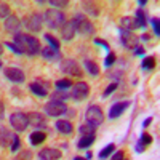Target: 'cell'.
Segmentation results:
<instances>
[{"label": "cell", "mask_w": 160, "mask_h": 160, "mask_svg": "<svg viewBox=\"0 0 160 160\" xmlns=\"http://www.w3.org/2000/svg\"><path fill=\"white\" fill-rule=\"evenodd\" d=\"M13 42H15L19 50L22 53H26V55H29V56H35L40 53V42H38V38H35L34 35L31 34H24V32H18L16 35H13Z\"/></svg>", "instance_id": "1"}, {"label": "cell", "mask_w": 160, "mask_h": 160, "mask_svg": "<svg viewBox=\"0 0 160 160\" xmlns=\"http://www.w3.org/2000/svg\"><path fill=\"white\" fill-rule=\"evenodd\" d=\"M68 21L66 19V15L59 10H55V8H50L43 13V22L48 26L50 29H61L64 22Z\"/></svg>", "instance_id": "2"}, {"label": "cell", "mask_w": 160, "mask_h": 160, "mask_svg": "<svg viewBox=\"0 0 160 160\" xmlns=\"http://www.w3.org/2000/svg\"><path fill=\"white\" fill-rule=\"evenodd\" d=\"M85 122H87V125L93 127L95 130H96V127H99V125L104 122V114H102V111H101L99 106L93 104V106H90V108L87 109Z\"/></svg>", "instance_id": "3"}, {"label": "cell", "mask_w": 160, "mask_h": 160, "mask_svg": "<svg viewBox=\"0 0 160 160\" xmlns=\"http://www.w3.org/2000/svg\"><path fill=\"white\" fill-rule=\"evenodd\" d=\"M72 21H74V24H75V29H77L78 34H82V35H93V34L96 32L93 22H91L90 19H87V16L80 15V13L72 18Z\"/></svg>", "instance_id": "4"}, {"label": "cell", "mask_w": 160, "mask_h": 160, "mask_svg": "<svg viewBox=\"0 0 160 160\" xmlns=\"http://www.w3.org/2000/svg\"><path fill=\"white\" fill-rule=\"evenodd\" d=\"M61 72L68 74L71 77H77V78H80L83 75L82 68H80V64L75 59H64V61H61Z\"/></svg>", "instance_id": "5"}, {"label": "cell", "mask_w": 160, "mask_h": 160, "mask_svg": "<svg viewBox=\"0 0 160 160\" xmlns=\"http://www.w3.org/2000/svg\"><path fill=\"white\" fill-rule=\"evenodd\" d=\"M50 88H51V83L48 82V80H43V78L34 80V82L29 83V90L34 93L37 98H45L48 95Z\"/></svg>", "instance_id": "6"}, {"label": "cell", "mask_w": 160, "mask_h": 160, "mask_svg": "<svg viewBox=\"0 0 160 160\" xmlns=\"http://www.w3.org/2000/svg\"><path fill=\"white\" fill-rule=\"evenodd\" d=\"M45 114L47 115H50V117H61L62 114H66L68 112V106H66L64 102H59V101H48L47 104H45Z\"/></svg>", "instance_id": "7"}, {"label": "cell", "mask_w": 160, "mask_h": 160, "mask_svg": "<svg viewBox=\"0 0 160 160\" xmlns=\"http://www.w3.org/2000/svg\"><path fill=\"white\" fill-rule=\"evenodd\" d=\"M42 24H43V15H40V13H31L28 18H24L26 29L31 32H38L42 29Z\"/></svg>", "instance_id": "8"}, {"label": "cell", "mask_w": 160, "mask_h": 160, "mask_svg": "<svg viewBox=\"0 0 160 160\" xmlns=\"http://www.w3.org/2000/svg\"><path fill=\"white\" fill-rule=\"evenodd\" d=\"M72 91H71V98L75 99V101H83L87 99V96L90 95V87L87 82H78V83H74L72 87Z\"/></svg>", "instance_id": "9"}, {"label": "cell", "mask_w": 160, "mask_h": 160, "mask_svg": "<svg viewBox=\"0 0 160 160\" xmlns=\"http://www.w3.org/2000/svg\"><path fill=\"white\" fill-rule=\"evenodd\" d=\"M10 125L15 128L16 131H26V128L29 127V122H28V117L22 112H15L10 115Z\"/></svg>", "instance_id": "10"}, {"label": "cell", "mask_w": 160, "mask_h": 160, "mask_svg": "<svg viewBox=\"0 0 160 160\" xmlns=\"http://www.w3.org/2000/svg\"><path fill=\"white\" fill-rule=\"evenodd\" d=\"M26 117H28V122L29 125L38 128V130H42V128H47V117L43 114H40V112H29V114H26Z\"/></svg>", "instance_id": "11"}, {"label": "cell", "mask_w": 160, "mask_h": 160, "mask_svg": "<svg viewBox=\"0 0 160 160\" xmlns=\"http://www.w3.org/2000/svg\"><path fill=\"white\" fill-rule=\"evenodd\" d=\"M3 75L10 80V82H13V83H22L26 80L24 72L21 69H18V68H5L3 69Z\"/></svg>", "instance_id": "12"}, {"label": "cell", "mask_w": 160, "mask_h": 160, "mask_svg": "<svg viewBox=\"0 0 160 160\" xmlns=\"http://www.w3.org/2000/svg\"><path fill=\"white\" fill-rule=\"evenodd\" d=\"M21 29V21L16 15H10L7 19H5V31L8 34H13V35H16Z\"/></svg>", "instance_id": "13"}, {"label": "cell", "mask_w": 160, "mask_h": 160, "mask_svg": "<svg viewBox=\"0 0 160 160\" xmlns=\"http://www.w3.org/2000/svg\"><path fill=\"white\" fill-rule=\"evenodd\" d=\"M130 104H131L130 101H120V102L112 104V106H111V109H109V118L114 120V118L120 117V115H122V114L130 108Z\"/></svg>", "instance_id": "14"}, {"label": "cell", "mask_w": 160, "mask_h": 160, "mask_svg": "<svg viewBox=\"0 0 160 160\" xmlns=\"http://www.w3.org/2000/svg\"><path fill=\"white\" fill-rule=\"evenodd\" d=\"M75 34H77V29H75L74 21H72V19L66 21V22H64V26L61 28V37H62V40L69 42V40H72V38L75 37Z\"/></svg>", "instance_id": "15"}, {"label": "cell", "mask_w": 160, "mask_h": 160, "mask_svg": "<svg viewBox=\"0 0 160 160\" xmlns=\"http://www.w3.org/2000/svg\"><path fill=\"white\" fill-rule=\"evenodd\" d=\"M38 157L40 160H59L62 157V152L55 148H43L38 152Z\"/></svg>", "instance_id": "16"}, {"label": "cell", "mask_w": 160, "mask_h": 160, "mask_svg": "<svg viewBox=\"0 0 160 160\" xmlns=\"http://www.w3.org/2000/svg\"><path fill=\"white\" fill-rule=\"evenodd\" d=\"M82 7H83V11L87 13V15L93 16V18H96L99 16V11H101V7L98 2H82Z\"/></svg>", "instance_id": "17"}, {"label": "cell", "mask_w": 160, "mask_h": 160, "mask_svg": "<svg viewBox=\"0 0 160 160\" xmlns=\"http://www.w3.org/2000/svg\"><path fill=\"white\" fill-rule=\"evenodd\" d=\"M13 138H15V135H13L10 130L0 127V146H3V148H10L11 142H13Z\"/></svg>", "instance_id": "18"}, {"label": "cell", "mask_w": 160, "mask_h": 160, "mask_svg": "<svg viewBox=\"0 0 160 160\" xmlns=\"http://www.w3.org/2000/svg\"><path fill=\"white\" fill-rule=\"evenodd\" d=\"M56 130L61 133V135H72L74 133L72 123L69 122V120H62V118L56 120Z\"/></svg>", "instance_id": "19"}, {"label": "cell", "mask_w": 160, "mask_h": 160, "mask_svg": "<svg viewBox=\"0 0 160 160\" xmlns=\"http://www.w3.org/2000/svg\"><path fill=\"white\" fill-rule=\"evenodd\" d=\"M40 53H42V56H43L47 61H58V59L61 58V53H59L58 50L50 48V47L42 48V50H40Z\"/></svg>", "instance_id": "20"}, {"label": "cell", "mask_w": 160, "mask_h": 160, "mask_svg": "<svg viewBox=\"0 0 160 160\" xmlns=\"http://www.w3.org/2000/svg\"><path fill=\"white\" fill-rule=\"evenodd\" d=\"M120 29H123V31H128V32H133L136 28V22H135V18H131V16H123L122 19H120Z\"/></svg>", "instance_id": "21"}, {"label": "cell", "mask_w": 160, "mask_h": 160, "mask_svg": "<svg viewBox=\"0 0 160 160\" xmlns=\"http://www.w3.org/2000/svg\"><path fill=\"white\" fill-rule=\"evenodd\" d=\"M47 139V135L42 131V130H35V131H32L31 135H29V142L32 144V146H38V144H42L43 141Z\"/></svg>", "instance_id": "22"}, {"label": "cell", "mask_w": 160, "mask_h": 160, "mask_svg": "<svg viewBox=\"0 0 160 160\" xmlns=\"http://www.w3.org/2000/svg\"><path fill=\"white\" fill-rule=\"evenodd\" d=\"M95 139H96V136L95 135H83L82 138L78 139V142H77V148L78 149H82V151H85V149H88L90 146L95 142Z\"/></svg>", "instance_id": "23"}, {"label": "cell", "mask_w": 160, "mask_h": 160, "mask_svg": "<svg viewBox=\"0 0 160 160\" xmlns=\"http://www.w3.org/2000/svg\"><path fill=\"white\" fill-rule=\"evenodd\" d=\"M135 22H136V28L138 29H144L148 26V19H146V13L142 8H138L135 13Z\"/></svg>", "instance_id": "24"}, {"label": "cell", "mask_w": 160, "mask_h": 160, "mask_svg": "<svg viewBox=\"0 0 160 160\" xmlns=\"http://www.w3.org/2000/svg\"><path fill=\"white\" fill-rule=\"evenodd\" d=\"M83 66H85V71L90 74V75H93V77H96V75H99V66L95 62V61H90V59H85L83 61Z\"/></svg>", "instance_id": "25"}, {"label": "cell", "mask_w": 160, "mask_h": 160, "mask_svg": "<svg viewBox=\"0 0 160 160\" xmlns=\"http://www.w3.org/2000/svg\"><path fill=\"white\" fill-rule=\"evenodd\" d=\"M155 64H157V61H155L154 56H146V58L141 61V68H142L144 71H154Z\"/></svg>", "instance_id": "26"}, {"label": "cell", "mask_w": 160, "mask_h": 160, "mask_svg": "<svg viewBox=\"0 0 160 160\" xmlns=\"http://www.w3.org/2000/svg\"><path fill=\"white\" fill-rule=\"evenodd\" d=\"M69 98H71V96H69L64 90H56V91H53V93H51V99H53V101L64 102L66 99H69Z\"/></svg>", "instance_id": "27"}, {"label": "cell", "mask_w": 160, "mask_h": 160, "mask_svg": "<svg viewBox=\"0 0 160 160\" xmlns=\"http://www.w3.org/2000/svg\"><path fill=\"white\" fill-rule=\"evenodd\" d=\"M43 38H45L47 42L50 43V45H48L50 48H53V50H58V51H59L61 43H59V40H58L55 35H51V34H45V35H43Z\"/></svg>", "instance_id": "28"}, {"label": "cell", "mask_w": 160, "mask_h": 160, "mask_svg": "<svg viewBox=\"0 0 160 160\" xmlns=\"http://www.w3.org/2000/svg\"><path fill=\"white\" fill-rule=\"evenodd\" d=\"M74 85V82L71 78H59V80H56L55 82V87H56V90H64L66 91V88H71Z\"/></svg>", "instance_id": "29"}, {"label": "cell", "mask_w": 160, "mask_h": 160, "mask_svg": "<svg viewBox=\"0 0 160 160\" xmlns=\"http://www.w3.org/2000/svg\"><path fill=\"white\" fill-rule=\"evenodd\" d=\"M114 151H115V144L114 142H111V144H108V146H106V148L98 154L99 155V158L102 160V158H108V157H111L112 154H114Z\"/></svg>", "instance_id": "30"}, {"label": "cell", "mask_w": 160, "mask_h": 160, "mask_svg": "<svg viewBox=\"0 0 160 160\" xmlns=\"http://www.w3.org/2000/svg\"><path fill=\"white\" fill-rule=\"evenodd\" d=\"M11 15V8L7 2H0V19H7Z\"/></svg>", "instance_id": "31"}, {"label": "cell", "mask_w": 160, "mask_h": 160, "mask_svg": "<svg viewBox=\"0 0 160 160\" xmlns=\"http://www.w3.org/2000/svg\"><path fill=\"white\" fill-rule=\"evenodd\" d=\"M115 61H117V55L114 51H108V56H106V59H104V68H111L112 64H115Z\"/></svg>", "instance_id": "32"}, {"label": "cell", "mask_w": 160, "mask_h": 160, "mask_svg": "<svg viewBox=\"0 0 160 160\" xmlns=\"http://www.w3.org/2000/svg\"><path fill=\"white\" fill-rule=\"evenodd\" d=\"M32 157H34V154L31 149H24L15 157V160H32Z\"/></svg>", "instance_id": "33"}, {"label": "cell", "mask_w": 160, "mask_h": 160, "mask_svg": "<svg viewBox=\"0 0 160 160\" xmlns=\"http://www.w3.org/2000/svg\"><path fill=\"white\" fill-rule=\"evenodd\" d=\"M152 141H154V139H152V136L149 135V133H148V131H142V133H141V138H139V141H138V142H139V144H142L144 148H146V146L152 144Z\"/></svg>", "instance_id": "34"}, {"label": "cell", "mask_w": 160, "mask_h": 160, "mask_svg": "<svg viewBox=\"0 0 160 160\" xmlns=\"http://www.w3.org/2000/svg\"><path fill=\"white\" fill-rule=\"evenodd\" d=\"M78 133H80V135H95V128H93V127H90V125H80L78 127Z\"/></svg>", "instance_id": "35"}, {"label": "cell", "mask_w": 160, "mask_h": 160, "mask_svg": "<svg viewBox=\"0 0 160 160\" xmlns=\"http://www.w3.org/2000/svg\"><path fill=\"white\" fill-rule=\"evenodd\" d=\"M117 87H118V82H112L108 88H106V90L102 91V98H108L109 95H112V93L117 90Z\"/></svg>", "instance_id": "36"}, {"label": "cell", "mask_w": 160, "mask_h": 160, "mask_svg": "<svg viewBox=\"0 0 160 160\" xmlns=\"http://www.w3.org/2000/svg\"><path fill=\"white\" fill-rule=\"evenodd\" d=\"M3 45H5V47H7L8 50H11L13 53H16V55H24V53H22V51L19 50V47H18V45H16L15 42H5Z\"/></svg>", "instance_id": "37"}, {"label": "cell", "mask_w": 160, "mask_h": 160, "mask_svg": "<svg viewBox=\"0 0 160 160\" xmlns=\"http://www.w3.org/2000/svg\"><path fill=\"white\" fill-rule=\"evenodd\" d=\"M19 148H21V141H19L18 135H15V138H13V142H11V146H10V151H11V152H18Z\"/></svg>", "instance_id": "38"}, {"label": "cell", "mask_w": 160, "mask_h": 160, "mask_svg": "<svg viewBox=\"0 0 160 160\" xmlns=\"http://www.w3.org/2000/svg\"><path fill=\"white\" fill-rule=\"evenodd\" d=\"M48 3H50L51 7H58V8H66V7L69 5L68 0H50Z\"/></svg>", "instance_id": "39"}, {"label": "cell", "mask_w": 160, "mask_h": 160, "mask_svg": "<svg viewBox=\"0 0 160 160\" xmlns=\"http://www.w3.org/2000/svg\"><path fill=\"white\" fill-rule=\"evenodd\" d=\"M151 24H152L154 34L158 37V35H160V22H158V18H157V16H155V18H152V19H151Z\"/></svg>", "instance_id": "40"}, {"label": "cell", "mask_w": 160, "mask_h": 160, "mask_svg": "<svg viewBox=\"0 0 160 160\" xmlns=\"http://www.w3.org/2000/svg\"><path fill=\"white\" fill-rule=\"evenodd\" d=\"M95 43L98 45V47H102V48H106L109 51V43L106 42V40H102V38H95Z\"/></svg>", "instance_id": "41"}, {"label": "cell", "mask_w": 160, "mask_h": 160, "mask_svg": "<svg viewBox=\"0 0 160 160\" xmlns=\"http://www.w3.org/2000/svg\"><path fill=\"white\" fill-rule=\"evenodd\" d=\"M123 155H125V154H123V151H117V152H115L111 158H112V160H123V158H125Z\"/></svg>", "instance_id": "42"}, {"label": "cell", "mask_w": 160, "mask_h": 160, "mask_svg": "<svg viewBox=\"0 0 160 160\" xmlns=\"http://www.w3.org/2000/svg\"><path fill=\"white\" fill-rule=\"evenodd\" d=\"M144 51H146V50H144V47H141V45H138L135 50H133V53H135L136 56H142V55H144Z\"/></svg>", "instance_id": "43"}, {"label": "cell", "mask_w": 160, "mask_h": 160, "mask_svg": "<svg viewBox=\"0 0 160 160\" xmlns=\"http://www.w3.org/2000/svg\"><path fill=\"white\" fill-rule=\"evenodd\" d=\"M3 117H5V104L0 101V120H2Z\"/></svg>", "instance_id": "44"}, {"label": "cell", "mask_w": 160, "mask_h": 160, "mask_svg": "<svg viewBox=\"0 0 160 160\" xmlns=\"http://www.w3.org/2000/svg\"><path fill=\"white\" fill-rule=\"evenodd\" d=\"M151 122H152V117H148V118H146L144 122H142V127H144V128H146V127H149Z\"/></svg>", "instance_id": "45"}, {"label": "cell", "mask_w": 160, "mask_h": 160, "mask_svg": "<svg viewBox=\"0 0 160 160\" xmlns=\"http://www.w3.org/2000/svg\"><path fill=\"white\" fill-rule=\"evenodd\" d=\"M149 38H151V35H148V34H142V35H141V40H142V42H148Z\"/></svg>", "instance_id": "46"}, {"label": "cell", "mask_w": 160, "mask_h": 160, "mask_svg": "<svg viewBox=\"0 0 160 160\" xmlns=\"http://www.w3.org/2000/svg\"><path fill=\"white\" fill-rule=\"evenodd\" d=\"M91 157H93V154H91V151H88L87 155H85V160H91Z\"/></svg>", "instance_id": "47"}, {"label": "cell", "mask_w": 160, "mask_h": 160, "mask_svg": "<svg viewBox=\"0 0 160 160\" xmlns=\"http://www.w3.org/2000/svg\"><path fill=\"white\" fill-rule=\"evenodd\" d=\"M146 3H148V2H146V0H139V2H138V5H139L141 8H142V7H144Z\"/></svg>", "instance_id": "48"}, {"label": "cell", "mask_w": 160, "mask_h": 160, "mask_svg": "<svg viewBox=\"0 0 160 160\" xmlns=\"http://www.w3.org/2000/svg\"><path fill=\"white\" fill-rule=\"evenodd\" d=\"M72 160H85V157H74Z\"/></svg>", "instance_id": "49"}, {"label": "cell", "mask_w": 160, "mask_h": 160, "mask_svg": "<svg viewBox=\"0 0 160 160\" xmlns=\"http://www.w3.org/2000/svg\"><path fill=\"white\" fill-rule=\"evenodd\" d=\"M2 53H3V45L0 43V56H2Z\"/></svg>", "instance_id": "50"}, {"label": "cell", "mask_w": 160, "mask_h": 160, "mask_svg": "<svg viewBox=\"0 0 160 160\" xmlns=\"http://www.w3.org/2000/svg\"><path fill=\"white\" fill-rule=\"evenodd\" d=\"M123 160H128V158H123Z\"/></svg>", "instance_id": "51"}, {"label": "cell", "mask_w": 160, "mask_h": 160, "mask_svg": "<svg viewBox=\"0 0 160 160\" xmlns=\"http://www.w3.org/2000/svg\"><path fill=\"white\" fill-rule=\"evenodd\" d=\"M0 66H2V62H0Z\"/></svg>", "instance_id": "52"}]
</instances>
